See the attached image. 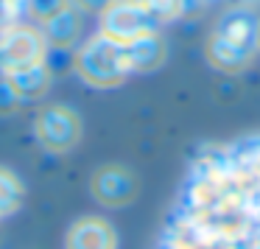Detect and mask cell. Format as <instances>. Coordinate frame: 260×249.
<instances>
[{
	"instance_id": "6da1fadb",
	"label": "cell",
	"mask_w": 260,
	"mask_h": 249,
	"mask_svg": "<svg viewBox=\"0 0 260 249\" xmlns=\"http://www.w3.org/2000/svg\"><path fill=\"white\" fill-rule=\"evenodd\" d=\"M257 56V20L249 12H230L204 45V59L221 73H241Z\"/></svg>"
},
{
	"instance_id": "7a4b0ae2",
	"label": "cell",
	"mask_w": 260,
	"mask_h": 249,
	"mask_svg": "<svg viewBox=\"0 0 260 249\" xmlns=\"http://www.w3.org/2000/svg\"><path fill=\"white\" fill-rule=\"evenodd\" d=\"M73 68L84 84L98 87V90L118 87L132 76L129 59H126V45H120V42L109 40L104 34H95L76 51Z\"/></svg>"
},
{
	"instance_id": "3957f363",
	"label": "cell",
	"mask_w": 260,
	"mask_h": 249,
	"mask_svg": "<svg viewBox=\"0 0 260 249\" xmlns=\"http://www.w3.org/2000/svg\"><path fill=\"white\" fill-rule=\"evenodd\" d=\"M34 135L45 151L68 154L79 146L84 126H81L76 109L64 107V104H51V107L40 109V115L34 118Z\"/></svg>"
},
{
	"instance_id": "277c9868",
	"label": "cell",
	"mask_w": 260,
	"mask_h": 249,
	"mask_svg": "<svg viewBox=\"0 0 260 249\" xmlns=\"http://www.w3.org/2000/svg\"><path fill=\"white\" fill-rule=\"evenodd\" d=\"M48 42L40 28L12 23L0 31V73H17L31 65L45 62Z\"/></svg>"
},
{
	"instance_id": "5b68a950",
	"label": "cell",
	"mask_w": 260,
	"mask_h": 249,
	"mask_svg": "<svg viewBox=\"0 0 260 249\" xmlns=\"http://www.w3.org/2000/svg\"><path fill=\"white\" fill-rule=\"evenodd\" d=\"M154 31L157 20L143 0H109V6L101 12V34L120 45H129Z\"/></svg>"
},
{
	"instance_id": "8992f818",
	"label": "cell",
	"mask_w": 260,
	"mask_h": 249,
	"mask_svg": "<svg viewBox=\"0 0 260 249\" xmlns=\"http://www.w3.org/2000/svg\"><path fill=\"white\" fill-rule=\"evenodd\" d=\"M90 193L104 207H126L137 196V176L123 165H101L90 179Z\"/></svg>"
},
{
	"instance_id": "52a82bcc",
	"label": "cell",
	"mask_w": 260,
	"mask_h": 249,
	"mask_svg": "<svg viewBox=\"0 0 260 249\" xmlns=\"http://www.w3.org/2000/svg\"><path fill=\"white\" fill-rule=\"evenodd\" d=\"M64 249H118V232L101 215H84L70 224Z\"/></svg>"
},
{
	"instance_id": "ba28073f",
	"label": "cell",
	"mask_w": 260,
	"mask_h": 249,
	"mask_svg": "<svg viewBox=\"0 0 260 249\" xmlns=\"http://www.w3.org/2000/svg\"><path fill=\"white\" fill-rule=\"evenodd\" d=\"M81 9H76L73 3H64L59 12H53L51 17L42 20V37H45L48 45L53 48H73L81 37Z\"/></svg>"
},
{
	"instance_id": "9c48e42d",
	"label": "cell",
	"mask_w": 260,
	"mask_h": 249,
	"mask_svg": "<svg viewBox=\"0 0 260 249\" xmlns=\"http://www.w3.org/2000/svg\"><path fill=\"white\" fill-rule=\"evenodd\" d=\"M126 59H129L132 73H151V70H159L168 59V45L165 40L154 31V34H146L140 40L129 42L126 45Z\"/></svg>"
},
{
	"instance_id": "30bf717a",
	"label": "cell",
	"mask_w": 260,
	"mask_h": 249,
	"mask_svg": "<svg viewBox=\"0 0 260 249\" xmlns=\"http://www.w3.org/2000/svg\"><path fill=\"white\" fill-rule=\"evenodd\" d=\"M6 79L17 90L20 101L25 104V101H37V98H42L48 92V87H51V70H48L45 62H40V65H31L25 70H17V73H6Z\"/></svg>"
},
{
	"instance_id": "8fae6325",
	"label": "cell",
	"mask_w": 260,
	"mask_h": 249,
	"mask_svg": "<svg viewBox=\"0 0 260 249\" xmlns=\"http://www.w3.org/2000/svg\"><path fill=\"white\" fill-rule=\"evenodd\" d=\"M25 196V188L20 182V176L12 168L0 165V219H9L20 210Z\"/></svg>"
},
{
	"instance_id": "7c38bea8",
	"label": "cell",
	"mask_w": 260,
	"mask_h": 249,
	"mask_svg": "<svg viewBox=\"0 0 260 249\" xmlns=\"http://www.w3.org/2000/svg\"><path fill=\"white\" fill-rule=\"evenodd\" d=\"M143 3H146V9L154 14L157 23H168V20H174L182 14V3H185V0H143Z\"/></svg>"
},
{
	"instance_id": "4fadbf2b",
	"label": "cell",
	"mask_w": 260,
	"mask_h": 249,
	"mask_svg": "<svg viewBox=\"0 0 260 249\" xmlns=\"http://www.w3.org/2000/svg\"><path fill=\"white\" fill-rule=\"evenodd\" d=\"M20 107H23V101H20L17 90L6 76H0V115H14Z\"/></svg>"
},
{
	"instance_id": "5bb4252c",
	"label": "cell",
	"mask_w": 260,
	"mask_h": 249,
	"mask_svg": "<svg viewBox=\"0 0 260 249\" xmlns=\"http://www.w3.org/2000/svg\"><path fill=\"white\" fill-rule=\"evenodd\" d=\"M70 3L76 9H81V12H90V14H101L109 6V0H70Z\"/></svg>"
},
{
	"instance_id": "9a60e30c",
	"label": "cell",
	"mask_w": 260,
	"mask_h": 249,
	"mask_svg": "<svg viewBox=\"0 0 260 249\" xmlns=\"http://www.w3.org/2000/svg\"><path fill=\"white\" fill-rule=\"evenodd\" d=\"M0 9H12V12L20 14V9H23V0H0Z\"/></svg>"
},
{
	"instance_id": "2e32d148",
	"label": "cell",
	"mask_w": 260,
	"mask_h": 249,
	"mask_svg": "<svg viewBox=\"0 0 260 249\" xmlns=\"http://www.w3.org/2000/svg\"><path fill=\"white\" fill-rule=\"evenodd\" d=\"M257 51H260V20H257Z\"/></svg>"
}]
</instances>
